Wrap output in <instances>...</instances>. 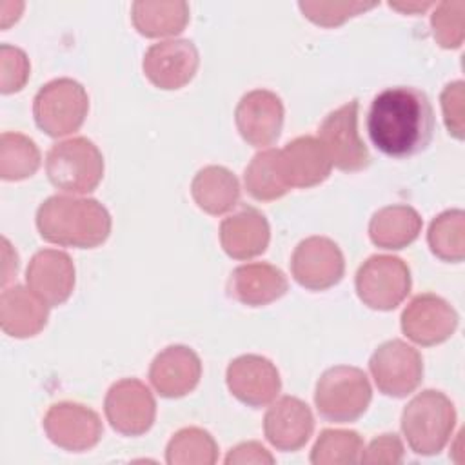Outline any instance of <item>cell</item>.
<instances>
[{
	"mask_svg": "<svg viewBox=\"0 0 465 465\" xmlns=\"http://www.w3.org/2000/svg\"><path fill=\"white\" fill-rule=\"evenodd\" d=\"M367 133L372 145L387 156L407 158L421 153L434 134V113L427 94L407 85L383 89L371 102Z\"/></svg>",
	"mask_w": 465,
	"mask_h": 465,
	"instance_id": "1",
	"label": "cell"
},
{
	"mask_svg": "<svg viewBox=\"0 0 465 465\" xmlns=\"http://www.w3.org/2000/svg\"><path fill=\"white\" fill-rule=\"evenodd\" d=\"M40 236L54 245L93 249L111 234V214L94 198L54 194L36 211Z\"/></svg>",
	"mask_w": 465,
	"mask_h": 465,
	"instance_id": "2",
	"label": "cell"
},
{
	"mask_svg": "<svg viewBox=\"0 0 465 465\" xmlns=\"http://www.w3.org/2000/svg\"><path fill=\"white\" fill-rule=\"evenodd\" d=\"M456 411L452 401L434 389L418 392L401 412V430L412 452L438 454L452 436Z\"/></svg>",
	"mask_w": 465,
	"mask_h": 465,
	"instance_id": "3",
	"label": "cell"
},
{
	"mask_svg": "<svg viewBox=\"0 0 465 465\" xmlns=\"http://www.w3.org/2000/svg\"><path fill=\"white\" fill-rule=\"evenodd\" d=\"M49 182L71 194H87L104 178V156L85 136H74L54 143L45 156Z\"/></svg>",
	"mask_w": 465,
	"mask_h": 465,
	"instance_id": "4",
	"label": "cell"
},
{
	"mask_svg": "<svg viewBox=\"0 0 465 465\" xmlns=\"http://www.w3.org/2000/svg\"><path fill=\"white\" fill-rule=\"evenodd\" d=\"M372 389L367 374L351 365L327 369L314 391V405L322 418L336 423L358 420L369 407Z\"/></svg>",
	"mask_w": 465,
	"mask_h": 465,
	"instance_id": "5",
	"label": "cell"
},
{
	"mask_svg": "<svg viewBox=\"0 0 465 465\" xmlns=\"http://www.w3.org/2000/svg\"><path fill=\"white\" fill-rule=\"evenodd\" d=\"M87 111V91L73 78H56L44 84L33 100V116L36 125L53 138L78 131Z\"/></svg>",
	"mask_w": 465,
	"mask_h": 465,
	"instance_id": "6",
	"label": "cell"
},
{
	"mask_svg": "<svg viewBox=\"0 0 465 465\" xmlns=\"http://www.w3.org/2000/svg\"><path fill=\"white\" fill-rule=\"evenodd\" d=\"M409 265L391 254H374L367 258L356 272V294L371 309L392 311L411 292Z\"/></svg>",
	"mask_w": 465,
	"mask_h": 465,
	"instance_id": "7",
	"label": "cell"
},
{
	"mask_svg": "<svg viewBox=\"0 0 465 465\" xmlns=\"http://www.w3.org/2000/svg\"><path fill=\"white\" fill-rule=\"evenodd\" d=\"M358 100H351L329 113L318 127V140L323 145L331 165L354 173L371 163V154L358 133Z\"/></svg>",
	"mask_w": 465,
	"mask_h": 465,
	"instance_id": "8",
	"label": "cell"
},
{
	"mask_svg": "<svg viewBox=\"0 0 465 465\" xmlns=\"http://www.w3.org/2000/svg\"><path fill=\"white\" fill-rule=\"evenodd\" d=\"M369 371L381 394L405 398L421 383L423 360L418 349L403 340H389L372 352Z\"/></svg>",
	"mask_w": 465,
	"mask_h": 465,
	"instance_id": "9",
	"label": "cell"
},
{
	"mask_svg": "<svg viewBox=\"0 0 465 465\" xmlns=\"http://www.w3.org/2000/svg\"><path fill=\"white\" fill-rule=\"evenodd\" d=\"M104 412L116 432L124 436H142L154 423L156 401L143 381L124 378L109 387Z\"/></svg>",
	"mask_w": 465,
	"mask_h": 465,
	"instance_id": "10",
	"label": "cell"
},
{
	"mask_svg": "<svg viewBox=\"0 0 465 465\" xmlns=\"http://www.w3.org/2000/svg\"><path fill=\"white\" fill-rule=\"evenodd\" d=\"M291 272L302 287L325 291L343 278L345 260L338 243L331 238L309 236L294 247Z\"/></svg>",
	"mask_w": 465,
	"mask_h": 465,
	"instance_id": "11",
	"label": "cell"
},
{
	"mask_svg": "<svg viewBox=\"0 0 465 465\" xmlns=\"http://www.w3.org/2000/svg\"><path fill=\"white\" fill-rule=\"evenodd\" d=\"M44 430L56 447L69 452H84L100 441L104 427L93 409L74 401H58L47 409Z\"/></svg>",
	"mask_w": 465,
	"mask_h": 465,
	"instance_id": "12",
	"label": "cell"
},
{
	"mask_svg": "<svg viewBox=\"0 0 465 465\" xmlns=\"http://www.w3.org/2000/svg\"><path fill=\"white\" fill-rule=\"evenodd\" d=\"M200 65L196 45L185 38H173L153 44L142 62L147 80L163 91H176L187 85Z\"/></svg>",
	"mask_w": 465,
	"mask_h": 465,
	"instance_id": "13",
	"label": "cell"
},
{
	"mask_svg": "<svg viewBox=\"0 0 465 465\" xmlns=\"http://www.w3.org/2000/svg\"><path fill=\"white\" fill-rule=\"evenodd\" d=\"M403 334L423 347L449 340L458 327V314L452 305L432 292L414 296L400 318Z\"/></svg>",
	"mask_w": 465,
	"mask_h": 465,
	"instance_id": "14",
	"label": "cell"
},
{
	"mask_svg": "<svg viewBox=\"0 0 465 465\" xmlns=\"http://www.w3.org/2000/svg\"><path fill=\"white\" fill-rule=\"evenodd\" d=\"M225 381L231 394L249 407H265L276 400L282 378L276 365L260 354H242L227 365Z\"/></svg>",
	"mask_w": 465,
	"mask_h": 465,
	"instance_id": "15",
	"label": "cell"
},
{
	"mask_svg": "<svg viewBox=\"0 0 465 465\" xmlns=\"http://www.w3.org/2000/svg\"><path fill=\"white\" fill-rule=\"evenodd\" d=\"M234 122L249 145L267 147L282 133L283 104L272 91L252 89L240 98L234 109Z\"/></svg>",
	"mask_w": 465,
	"mask_h": 465,
	"instance_id": "16",
	"label": "cell"
},
{
	"mask_svg": "<svg viewBox=\"0 0 465 465\" xmlns=\"http://www.w3.org/2000/svg\"><path fill=\"white\" fill-rule=\"evenodd\" d=\"M202 361L187 345H169L158 352L149 367V381L163 398H182L196 389Z\"/></svg>",
	"mask_w": 465,
	"mask_h": 465,
	"instance_id": "17",
	"label": "cell"
},
{
	"mask_svg": "<svg viewBox=\"0 0 465 465\" xmlns=\"http://www.w3.org/2000/svg\"><path fill=\"white\" fill-rule=\"evenodd\" d=\"M314 430V418L305 401L294 396H282L265 412L263 434L267 441L283 452L302 449Z\"/></svg>",
	"mask_w": 465,
	"mask_h": 465,
	"instance_id": "18",
	"label": "cell"
},
{
	"mask_svg": "<svg viewBox=\"0 0 465 465\" xmlns=\"http://www.w3.org/2000/svg\"><path fill=\"white\" fill-rule=\"evenodd\" d=\"M25 282L49 307L62 305L74 289V263L64 251L42 249L29 260Z\"/></svg>",
	"mask_w": 465,
	"mask_h": 465,
	"instance_id": "19",
	"label": "cell"
},
{
	"mask_svg": "<svg viewBox=\"0 0 465 465\" xmlns=\"http://www.w3.org/2000/svg\"><path fill=\"white\" fill-rule=\"evenodd\" d=\"M289 282L282 269L265 262H252L236 267L227 282V294L249 307H262L282 298Z\"/></svg>",
	"mask_w": 465,
	"mask_h": 465,
	"instance_id": "20",
	"label": "cell"
},
{
	"mask_svg": "<svg viewBox=\"0 0 465 465\" xmlns=\"http://www.w3.org/2000/svg\"><path fill=\"white\" fill-rule=\"evenodd\" d=\"M271 240L267 218L254 207H243L220 223V243L234 260H251L265 252Z\"/></svg>",
	"mask_w": 465,
	"mask_h": 465,
	"instance_id": "21",
	"label": "cell"
},
{
	"mask_svg": "<svg viewBox=\"0 0 465 465\" xmlns=\"http://www.w3.org/2000/svg\"><path fill=\"white\" fill-rule=\"evenodd\" d=\"M49 305L31 289L13 285L0 296V327L13 338L36 336L47 323Z\"/></svg>",
	"mask_w": 465,
	"mask_h": 465,
	"instance_id": "22",
	"label": "cell"
},
{
	"mask_svg": "<svg viewBox=\"0 0 465 465\" xmlns=\"http://www.w3.org/2000/svg\"><path fill=\"white\" fill-rule=\"evenodd\" d=\"M280 158L291 189H309L322 183L329 178L332 167L323 145L314 136H298L291 140L280 149Z\"/></svg>",
	"mask_w": 465,
	"mask_h": 465,
	"instance_id": "23",
	"label": "cell"
},
{
	"mask_svg": "<svg viewBox=\"0 0 465 465\" xmlns=\"http://www.w3.org/2000/svg\"><path fill=\"white\" fill-rule=\"evenodd\" d=\"M421 216L411 205H387L369 222L371 242L381 249L398 251L411 245L421 232Z\"/></svg>",
	"mask_w": 465,
	"mask_h": 465,
	"instance_id": "24",
	"label": "cell"
},
{
	"mask_svg": "<svg viewBox=\"0 0 465 465\" xmlns=\"http://www.w3.org/2000/svg\"><path fill=\"white\" fill-rule=\"evenodd\" d=\"M194 203L207 214L218 216L229 213L240 200L238 178L222 165L200 169L191 182Z\"/></svg>",
	"mask_w": 465,
	"mask_h": 465,
	"instance_id": "25",
	"label": "cell"
},
{
	"mask_svg": "<svg viewBox=\"0 0 465 465\" xmlns=\"http://www.w3.org/2000/svg\"><path fill=\"white\" fill-rule=\"evenodd\" d=\"M134 29L147 38L173 36L185 29L189 22L187 2H134L131 5Z\"/></svg>",
	"mask_w": 465,
	"mask_h": 465,
	"instance_id": "26",
	"label": "cell"
},
{
	"mask_svg": "<svg viewBox=\"0 0 465 465\" xmlns=\"http://www.w3.org/2000/svg\"><path fill=\"white\" fill-rule=\"evenodd\" d=\"M243 182L247 193L258 202H272L285 196L291 185L282 167L280 149H265L254 154L243 173Z\"/></svg>",
	"mask_w": 465,
	"mask_h": 465,
	"instance_id": "27",
	"label": "cell"
},
{
	"mask_svg": "<svg viewBox=\"0 0 465 465\" xmlns=\"http://www.w3.org/2000/svg\"><path fill=\"white\" fill-rule=\"evenodd\" d=\"M42 156L36 143L22 134L5 131L0 136V176L7 182H18L33 176L40 167Z\"/></svg>",
	"mask_w": 465,
	"mask_h": 465,
	"instance_id": "28",
	"label": "cell"
},
{
	"mask_svg": "<svg viewBox=\"0 0 465 465\" xmlns=\"http://www.w3.org/2000/svg\"><path fill=\"white\" fill-rule=\"evenodd\" d=\"M432 254L443 262H461L465 258V213L449 209L438 214L427 232Z\"/></svg>",
	"mask_w": 465,
	"mask_h": 465,
	"instance_id": "29",
	"label": "cell"
},
{
	"mask_svg": "<svg viewBox=\"0 0 465 465\" xmlns=\"http://www.w3.org/2000/svg\"><path fill=\"white\" fill-rule=\"evenodd\" d=\"M218 460L214 438L200 427H183L173 434L165 447L169 465H213Z\"/></svg>",
	"mask_w": 465,
	"mask_h": 465,
	"instance_id": "30",
	"label": "cell"
},
{
	"mask_svg": "<svg viewBox=\"0 0 465 465\" xmlns=\"http://www.w3.org/2000/svg\"><path fill=\"white\" fill-rule=\"evenodd\" d=\"M363 440L356 430L323 429L311 450L312 465L361 463Z\"/></svg>",
	"mask_w": 465,
	"mask_h": 465,
	"instance_id": "31",
	"label": "cell"
},
{
	"mask_svg": "<svg viewBox=\"0 0 465 465\" xmlns=\"http://www.w3.org/2000/svg\"><path fill=\"white\" fill-rule=\"evenodd\" d=\"M465 2L450 0L436 5L430 15V27L436 42L445 49H458L463 44Z\"/></svg>",
	"mask_w": 465,
	"mask_h": 465,
	"instance_id": "32",
	"label": "cell"
},
{
	"mask_svg": "<svg viewBox=\"0 0 465 465\" xmlns=\"http://www.w3.org/2000/svg\"><path fill=\"white\" fill-rule=\"evenodd\" d=\"M376 5H378L376 2H369V4L365 2H300L298 4L303 16L322 27H336L345 20L356 15H361Z\"/></svg>",
	"mask_w": 465,
	"mask_h": 465,
	"instance_id": "33",
	"label": "cell"
},
{
	"mask_svg": "<svg viewBox=\"0 0 465 465\" xmlns=\"http://www.w3.org/2000/svg\"><path fill=\"white\" fill-rule=\"evenodd\" d=\"M0 91L11 94L20 91L31 74V65L27 54L9 44L0 45Z\"/></svg>",
	"mask_w": 465,
	"mask_h": 465,
	"instance_id": "34",
	"label": "cell"
},
{
	"mask_svg": "<svg viewBox=\"0 0 465 465\" xmlns=\"http://www.w3.org/2000/svg\"><path fill=\"white\" fill-rule=\"evenodd\" d=\"M440 102L449 134L461 140L465 134V84L461 80L447 84L440 94Z\"/></svg>",
	"mask_w": 465,
	"mask_h": 465,
	"instance_id": "35",
	"label": "cell"
},
{
	"mask_svg": "<svg viewBox=\"0 0 465 465\" xmlns=\"http://www.w3.org/2000/svg\"><path fill=\"white\" fill-rule=\"evenodd\" d=\"M403 461V443L398 434H380L374 438L367 449H363L361 463H401Z\"/></svg>",
	"mask_w": 465,
	"mask_h": 465,
	"instance_id": "36",
	"label": "cell"
},
{
	"mask_svg": "<svg viewBox=\"0 0 465 465\" xmlns=\"http://www.w3.org/2000/svg\"><path fill=\"white\" fill-rule=\"evenodd\" d=\"M227 465L236 463H274V456L258 441H243L232 447L225 456Z\"/></svg>",
	"mask_w": 465,
	"mask_h": 465,
	"instance_id": "37",
	"label": "cell"
},
{
	"mask_svg": "<svg viewBox=\"0 0 465 465\" xmlns=\"http://www.w3.org/2000/svg\"><path fill=\"white\" fill-rule=\"evenodd\" d=\"M4 245V278H2V285H5L13 274H16L18 271V256L16 252L11 249V243L4 238L2 240Z\"/></svg>",
	"mask_w": 465,
	"mask_h": 465,
	"instance_id": "38",
	"label": "cell"
},
{
	"mask_svg": "<svg viewBox=\"0 0 465 465\" xmlns=\"http://www.w3.org/2000/svg\"><path fill=\"white\" fill-rule=\"evenodd\" d=\"M392 9H398V11H401V13H407V15H411V13H418V11H425V9H429L432 4L430 2H407V4H398V2H391L389 4Z\"/></svg>",
	"mask_w": 465,
	"mask_h": 465,
	"instance_id": "39",
	"label": "cell"
}]
</instances>
